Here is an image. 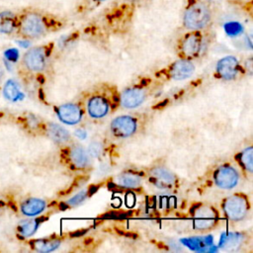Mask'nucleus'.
Wrapping results in <instances>:
<instances>
[{
	"mask_svg": "<svg viewBox=\"0 0 253 253\" xmlns=\"http://www.w3.org/2000/svg\"><path fill=\"white\" fill-rule=\"evenodd\" d=\"M119 93L117 87L109 83L94 86L83 96L85 112L93 120L106 118L119 108Z\"/></svg>",
	"mask_w": 253,
	"mask_h": 253,
	"instance_id": "1",
	"label": "nucleus"
},
{
	"mask_svg": "<svg viewBox=\"0 0 253 253\" xmlns=\"http://www.w3.org/2000/svg\"><path fill=\"white\" fill-rule=\"evenodd\" d=\"M60 159L67 168L75 172H87L92 166V158L87 150L81 144L73 141L62 145Z\"/></svg>",
	"mask_w": 253,
	"mask_h": 253,
	"instance_id": "2",
	"label": "nucleus"
},
{
	"mask_svg": "<svg viewBox=\"0 0 253 253\" xmlns=\"http://www.w3.org/2000/svg\"><path fill=\"white\" fill-rule=\"evenodd\" d=\"M193 228L206 232L214 229L219 223V211L211 205L195 203L189 210Z\"/></svg>",
	"mask_w": 253,
	"mask_h": 253,
	"instance_id": "3",
	"label": "nucleus"
},
{
	"mask_svg": "<svg viewBox=\"0 0 253 253\" xmlns=\"http://www.w3.org/2000/svg\"><path fill=\"white\" fill-rule=\"evenodd\" d=\"M220 208L226 219L232 222H239L249 214L251 202L245 193L237 192L225 197L220 202Z\"/></svg>",
	"mask_w": 253,
	"mask_h": 253,
	"instance_id": "4",
	"label": "nucleus"
},
{
	"mask_svg": "<svg viewBox=\"0 0 253 253\" xmlns=\"http://www.w3.org/2000/svg\"><path fill=\"white\" fill-rule=\"evenodd\" d=\"M155 188L163 191H175L179 187V178L164 165H152L147 167L142 174Z\"/></svg>",
	"mask_w": 253,
	"mask_h": 253,
	"instance_id": "5",
	"label": "nucleus"
},
{
	"mask_svg": "<svg viewBox=\"0 0 253 253\" xmlns=\"http://www.w3.org/2000/svg\"><path fill=\"white\" fill-rule=\"evenodd\" d=\"M143 117L137 115H121L110 124V130L117 138H127L139 130L143 126Z\"/></svg>",
	"mask_w": 253,
	"mask_h": 253,
	"instance_id": "6",
	"label": "nucleus"
},
{
	"mask_svg": "<svg viewBox=\"0 0 253 253\" xmlns=\"http://www.w3.org/2000/svg\"><path fill=\"white\" fill-rule=\"evenodd\" d=\"M239 179V171L230 163L219 164L211 173V181L216 188L221 190L234 189L238 185Z\"/></svg>",
	"mask_w": 253,
	"mask_h": 253,
	"instance_id": "7",
	"label": "nucleus"
},
{
	"mask_svg": "<svg viewBox=\"0 0 253 253\" xmlns=\"http://www.w3.org/2000/svg\"><path fill=\"white\" fill-rule=\"evenodd\" d=\"M195 68L193 61L179 58L178 60L170 63L167 67L159 70V72L156 73V76L164 80L181 81L190 78L195 72Z\"/></svg>",
	"mask_w": 253,
	"mask_h": 253,
	"instance_id": "8",
	"label": "nucleus"
},
{
	"mask_svg": "<svg viewBox=\"0 0 253 253\" xmlns=\"http://www.w3.org/2000/svg\"><path fill=\"white\" fill-rule=\"evenodd\" d=\"M211 21L209 8L202 3H195L190 6L184 15V25L191 31H200L208 26Z\"/></svg>",
	"mask_w": 253,
	"mask_h": 253,
	"instance_id": "9",
	"label": "nucleus"
},
{
	"mask_svg": "<svg viewBox=\"0 0 253 253\" xmlns=\"http://www.w3.org/2000/svg\"><path fill=\"white\" fill-rule=\"evenodd\" d=\"M204 49V40L198 31H193L192 33L185 36L180 42L178 47L179 58L188 59L193 61L198 58Z\"/></svg>",
	"mask_w": 253,
	"mask_h": 253,
	"instance_id": "10",
	"label": "nucleus"
},
{
	"mask_svg": "<svg viewBox=\"0 0 253 253\" xmlns=\"http://www.w3.org/2000/svg\"><path fill=\"white\" fill-rule=\"evenodd\" d=\"M147 86L137 84L124 89L119 93V105L125 109H135L142 105L147 98Z\"/></svg>",
	"mask_w": 253,
	"mask_h": 253,
	"instance_id": "11",
	"label": "nucleus"
},
{
	"mask_svg": "<svg viewBox=\"0 0 253 253\" xmlns=\"http://www.w3.org/2000/svg\"><path fill=\"white\" fill-rule=\"evenodd\" d=\"M57 118L65 125L75 126L82 122L84 115L86 114L82 101L70 102L59 105L54 108Z\"/></svg>",
	"mask_w": 253,
	"mask_h": 253,
	"instance_id": "12",
	"label": "nucleus"
},
{
	"mask_svg": "<svg viewBox=\"0 0 253 253\" xmlns=\"http://www.w3.org/2000/svg\"><path fill=\"white\" fill-rule=\"evenodd\" d=\"M244 73L239 60L233 55H226L220 58L215 66L214 76L224 81H232Z\"/></svg>",
	"mask_w": 253,
	"mask_h": 253,
	"instance_id": "13",
	"label": "nucleus"
},
{
	"mask_svg": "<svg viewBox=\"0 0 253 253\" xmlns=\"http://www.w3.org/2000/svg\"><path fill=\"white\" fill-rule=\"evenodd\" d=\"M49 55L46 46H36L30 48L23 57V64L30 72H42L46 68Z\"/></svg>",
	"mask_w": 253,
	"mask_h": 253,
	"instance_id": "14",
	"label": "nucleus"
},
{
	"mask_svg": "<svg viewBox=\"0 0 253 253\" xmlns=\"http://www.w3.org/2000/svg\"><path fill=\"white\" fill-rule=\"evenodd\" d=\"M250 235L245 231H230L220 235L218 247L226 252H238L248 244Z\"/></svg>",
	"mask_w": 253,
	"mask_h": 253,
	"instance_id": "15",
	"label": "nucleus"
},
{
	"mask_svg": "<svg viewBox=\"0 0 253 253\" xmlns=\"http://www.w3.org/2000/svg\"><path fill=\"white\" fill-rule=\"evenodd\" d=\"M21 33L27 38H39L45 34L46 26L42 18L35 13L25 15L20 24Z\"/></svg>",
	"mask_w": 253,
	"mask_h": 253,
	"instance_id": "16",
	"label": "nucleus"
},
{
	"mask_svg": "<svg viewBox=\"0 0 253 253\" xmlns=\"http://www.w3.org/2000/svg\"><path fill=\"white\" fill-rule=\"evenodd\" d=\"M143 175L133 171H124L112 179V184L124 190L138 191L142 189Z\"/></svg>",
	"mask_w": 253,
	"mask_h": 253,
	"instance_id": "17",
	"label": "nucleus"
},
{
	"mask_svg": "<svg viewBox=\"0 0 253 253\" xmlns=\"http://www.w3.org/2000/svg\"><path fill=\"white\" fill-rule=\"evenodd\" d=\"M235 163L238 166L240 172L246 178H252L253 175V146L249 145L233 156Z\"/></svg>",
	"mask_w": 253,
	"mask_h": 253,
	"instance_id": "18",
	"label": "nucleus"
},
{
	"mask_svg": "<svg viewBox=\"0 0 253 253\" xmlns=\"http://www.w3.org/2000/svg\"><path fill=\"white\" fill-rule=\"evenodd\" d=\"M43 132L55 143L64 145L72 141L70 132L63 126L55 123H47L44 125Z\"/></svg>",
	"mask_w": 253,
	"mask_h": 253,
	"instance_id": "19",
	"label": "nucleus"
},
{
	"mask_svg": "<svg viewBox=\"0 0 253 253\" xmlns=\"http://www.w3.org/2000/svg\"><path fill=\"white\" fill-rule=\"evenodd\" d=\"M46 209V202L40 198H29L21 205V211L26 216H36Z\"/></svg>",
	"mask_w": 253,
	"mask_h": 253,
	"instance_id": "20",
	"label": "nucleus"
},
{
	"mask_svg": "<svg viewBox=\"0 0 253 253\" xmlns=\"http://www.w3.org/2000/svg\"><path fill=\"white\" fill-rule=\"evenodd\" d=\"M31 247L42 253H47L54 251L59 247L61 244V239L58 237H49V238H41V239H34L31 241Z\"/></svg>",
	"mask_w": 253,
	"mask_h": 253,
	"instance_id": "21",
	"label": "nucleus"
},
{
	"mask_svg": "<svg viewBox=\"0 0 253 253\" xmlns=\"http://www.w3.org/2000/svg\"><path fill=\"white\" fill-rule=\"evenodd\" d=\"M3 95L10 102H17L24 98V94L21 92L18 83L13 79H9L5 82L3 87Z\"/></svg>",
	"mask_w": 253,
	"mask_h": 253,
	"instance_id": "22",
	"label": "nucleus"
},
{
	"mask_svg": "<svg viewBox=\"0 0 253 253\" xmlns=\"http://www.w3.org/2000/svg\"><path fill=\"white\" fill-rule=\"evenodd\" d=\"M41 223V219L39 218H31L24 219L19 222L17 226V230L22 237H30L35 234L39 225Z\"/></svg>",
	"mask_w": 253,
	"mask_h": 253,
	"instance_id": "23",
	"label": "nucleus"
},
{
	"mask_svg": "<svg viewBox=\"0 0 253 253\" xmlns=\"http://www.w3.org/2000/svg\"><path fill=\"white\" fill-rule=\"evenodd\" d=\"M16 28V18L12 12L3 11L0 13V33L11 34Z\"/></svg>",
	"mask_w": 253,
	"mask_h": 253,
	"instance_id": "24",
	"label": "nucleus"
},
{
	"mask_svg": "<svg viewBox=\"0 0 253 253\" xmlns=\"http://www.w3.org/2000/svg\"><path fill=\"white\" fill-rule=\"evenodd\" d=\"M93 188H94V187H90V188H88V189H86V190L80 191L79 193H77L76 195H74L72 198H70L69 200H67L66 204H67L69 207H75V206H78V205L82 204L85 200H87V199L93 194V192H95V191H92V192H91V190H92Z\"/></svg>",
	"mask_w": 253,
	"mask_h": 253,
	"instance_id": "25",
	"label": "nucleus"
},
{
	"mask_svg": "<svg viewBox=\"0 0 253 253\" xmlns=\"http://www.w3.org/2000/svg\"><path fill=\"white\" fill-rule=\"evenodd\" d=\"M103 149V144L100 141H92L88 146L87 152L91 158H98L102 155Z\"/></svg>",
	"mask_w": 253,
	"mask_h": 253,
	"instance_id": "26",
	"label": "nucleus"
},
{
	"mask_svg": "<svg viewBox=\"0 0 253 253\" xmlns=\"http://www.w3.org/2000/svg\"><path fill=\"white\" fill-rule=\"evenodd\" d=\"M224 30L226 34L229 36H237L242 32L243 28L237 22H229L224 25Z\"/></svg>",
	"mask_w": 253,
	"mask_h": 253,
	"instance_id": "27",
	"label": "nucleus"
},
{
	"mask_svg": "<svg viewBox=\"0 0 253 253\" xmlns=\"http://www.w3.org/2000/svg\"><path fill=\"white\" fill-rule=\"evenodd\" d=\"M4 57L8 62H16L19 58V51L17 48H8L4 51Z\"/></svg>",
	"mask_w": 253,
	"mask_h": 253,
	"instance_id": "28",
	"label": "nucleus"
},
{
	"mask_svg": "<svg viewBox=\"0 0 253 253\" xmlns=\"http://www.w3.org/2000/svg\"><path fill=\"white\" fill-rule=\"evenodd\" d=\"M18 43L23 47H27L29 45V42H27V41H20V42H18Z\"/></svg>",
	"mask_w": 253,
	"mask_h": 253,
	"instance_id": "29",
	"label": "nucleus"
}]
</instances>
